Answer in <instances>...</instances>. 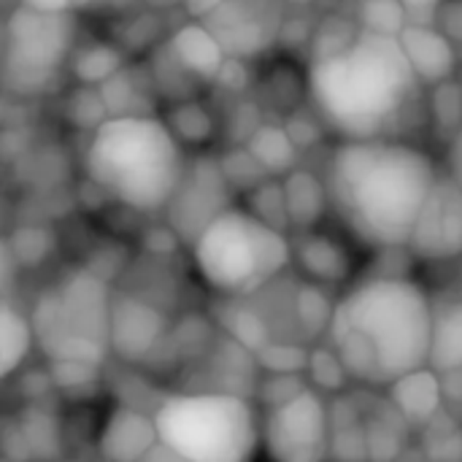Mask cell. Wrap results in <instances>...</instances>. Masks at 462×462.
I'll return each instance as SVG.
<instances>
[{
    "instance_id": "cell-11",
    "label": "cell",
    "mask_w": 462,
    "mask_h": 462,
    "mask_svg": "<svg viewBox=\"0 0 462 462\" xmlns=\"http://www.w3.org/2000/svg\"><path fill=\"white\" fill-rule=\"evenodd\" d=\"M287 0H222L203 24L225 46L227 57H254L282 32Z\"/></svg>"
},
{
    "instance_id": "cell-5",
    "label": "cell",
    "mask_w": 462,
    "mask_h": 462,
    "mask_svg": "<svg viewBox=\"0 0 462 462\" xmlns=\"http://www.w3.org/2000/svg\"><path fill=\"white\" fill-rule=\"evenodd\" d=\"M160 444L187 462H252L263 420L249 398L222 390L179 393L154 409Z\"/></svg>"
},
{
    "instance_id": "cell-33",
    "label": "cell",
    "mask_w": 462,
    "mask_h": 462,
    "mask_svg": "<svg viewBox=\"0 0 462 462\" xmlns=\"http://www.w3.org/2000/svg\"><path fill=\"white\" fill-rule=\"evenodd\" d=\"M449 176L462 189V127L452 135V143H449Z\"/></svg>"
},
{
    "instance_id": "cell-2",
    "label": "cell",
    "mask_w": 462,
    "mask_h": 462,
    "mask_svg": "<svg viewBox=\"0 0 462 462\" xmlns=\"http://www.w3.org/2000/svg\"><path fill=\"white\" fill-rule=\"evenodd\" d=\"M439 181L433 160L403 141H344L328 171L338 219L365 246L409 249L417 219Z\"/></svg>"
},
{
    "instance_id": "cell-26",
    "label": "cell",
    "mask_w": 462,
    "mask_h": 462,
    "mask_svg": "<svg viewBox=\"0 0 462 462\" xmlns=\"http://www.w3.org/2000/svg\"><path fill=\"white\" fill-rule=\"evenodd\" d=\"M122 70V57L111 46H89L76 60V76L84 84H106Z\"/></svg>"
},
{
    "instance_id": "cell-17",
    "label": "cell",
    "mask_w": 462,
    "mask_h": 462,
    "mask_svg": "<svg viewBox=\"0 0 462 462\" xmlns=\"http://www.w3.org/2000/svg\"><path fill=\"white\" fill-rule=\"evenodd\" d=\"M430 368L436 374H449L462 368V284L433 295Z\"/></svg>"
},
{
    "instance_id": "cell-27",
    "label": "cell",
    "mask_w": 462,
    "mask_h": 462,
    "mask_svg": "<svg viewBox=\"0 0 462 462\" xmlns=\"http://www.w3.org/2000/svg\"><path fill=\"white\" fill-rule=\"evenodd\" d=\"M254 357L260 368H265V374H306V365H309V352L290 341L284 344L273 341L265 349H260Z\"/></svg>"
},
{
    "instance_id": "cell-25",
    "label": "cell",
    "mask_w": 462,
    "mask_h": 462,
    "mask_svg": "<svg viewBox=\"0 0 462 462\" xmlns=\"http://www.w3.org/2000/svg\"><path fill=\"white\" fill-rule=\"evenodd\" d=\"M306 374L314 384V390L319 393H341L349 384V374L344 368V363L338 360V355L330 349V344L322 349H311L309 352V365Z\"/></svg>"
},
{
    "instance_id": "cell-19",
    "label": "cell",
    "mask_w": 462,
    "mask_h": 462,
    "mask_svg": "<svg viewBox=\"0 0 462 462\" xmlns=\"http://www.w3.org/2000/svg\"><path fill=\"white\" fill-rule=\"evenodd\" d=\"M284 203H287V219L292 227H311L325 214L330 195L328 184H322L309 171H292L284 181Z\"/></svg>"
},
{
    "instance_id": "cell-29",
    "label": "cell",
    "mask_w": 462,
    "mask_h": 462,
    "mask_svg": "<svg viewBox=\"0 0 462 462\" xmlns=\"http://www.w3.org/2000/svg\"><path fill=\"white\" fill-rule=\"evenodd\" d=\"M439 376H441V387H444V411L462 425V368L449 371V374H439Z\"/></svg>"
},
{
    "instance_id": "cell-16",
    "label": "cell",
    "mask_w": 462,
    "mask_h": 462,
    "mask_svg": "<svg viewBox=\"0 0 462 462\" xmlns=\"http://www.w3.org/2000/svg\"><path fill=\"white\" fill-rule=\"evenodd\" d=\"M171 57L181 70H187L189 76L203 79V81H219V76L227 65L225 46L217 41V35L203 22L181 24L173 32Z\"/></svg>"
},
{
    "instance_id": "cell-23",
    "label": "cell",
    "mask_w": 462,
    "mask_h": 462,
    "mask_svg": "<svg viewBox=\"0 0 462 462\" xmlns=\"http://www.w3.org/2000/svg\"><path fill=\"white\" fill-rule=\"evenodd\" d=\"M295 143L292 138L276 127V125H265L257 127L249 138V157L257 162V168L268 171V173H284L295 165Z\"/></svg>"
},
{
    "instance_id": "cell-20",
    "label": "cell",
    "mask_w": 462,
    "mask_h": 462,
    "mask_svg": "<svg viewBox=\"0 0 462 462\" xmlns=\"http://www.w3.org/2000/svg\"><path fill=\"white\" fill-rule=\"evenodd\" d=\"M292 260H298L300 271H306L314 282L325 284H338L349 273V254L338 241L328 236L300 238L298 249H292Z\"/></svg>"
},
{
    "instance_id": "cell-37",
    "label": "cell",
    "mask_w": 462,
    "mask_h": 462,
    "mask_svg": "<svg viewBox=\"0 0 462 462\" xmlns=\"http://www.w3.org/2000/svg\"><path fill=\"white\" fill-rule=\"evenodd\" d=\"M287 3H311V0H287Z\"/></svg>"
},
{
    "instance_id": "cell-8",
    "label": "cell",
    "mask_w": 462,
    "mask_h": 462,
    "mask_svg": "<svg viewBox=\"0 0 462 462\" xmlns=\"http://www.w3.org/2000/svg\"><path fill=\"white\" fill-rule=\"evenodd\" d=\"M3 76L5 87L19 95L43 92L65 65L76 22L70 14H41L16 5L3 27Z\"/></svg>"
},
{
    "instance_id": "cell-35",
    "label": "cell",
    "mask_w": 462,
    "mask_h": 462,
    "mask_svg": "<svg viewBox=\"0 0 462 462\" xmlns=\"http://www.w3.org/2000/svg\"><path fill=\"white\" fill-rule=\"evenodd\" d=\"M141 462H187V460H181L179 455H173L168 447H162V444H160L157 449H152V452H149V455H146Z\"/></svg>"
},
{
    "instance_id": "cell-34",
    "label": "cell",
    "mask_w": 462,
    "mask_h": 462,
    "mask_svg": "<svg viewBox=\"0 0 462 462\" xmlns=\"http://www.w3.org/2000/svg\"><path fill=\"white\" fill-rule=\"evenodd\" d=\"M181 3H184L187 14H189L195 22H203L208 14H214V11H217V5H219L222 0H181Z\"/></svg>"
},
{
    "instance_id": "cell-24",
    "label": "cell",
    "mask_w": 462,
    "mask_h": 462,
    "mask_svg": "<svg viewBox=\"0 0 462 462\" xmlns=\"http://www.w3.org/2000/svg\"><path fill=\"white\" fill-rule=\"evenodd\" d=\"M360 30L398 38L411 22L401 0H357Z\"/></svg>"
},
{
    "instance_id": "cell-36",
    "label": "cell",
    "mask_w": 462,
    "mask_h": 462,
    "mask_svg": "<svg viewBox=\"0 0 462 462\" xmlns=\"http://www.w3.org/2000/svg\"><path fill=\"white\" fill-rule=\"evenodd\" d=\"M97 3H103V0H76V8H92Z\"/></svg>"
},
{
    "instance_id": "cell-6",
    "label": "cell",
    "mask_w": 462,
    "mask_h": 462,
    "mask_svg": "<svg viewBox=\"0 0 462 462\" xmlns=\"http://www.w3.org/2000/svg\"><path fill=\"white\" fill-rule=\"evenodd\" d=\"M200 279L227 298H254L282 279L292 263L287 236L246 208H230L195 241Z\"/></svg>"
},
{
    "instance_id": "cell-13",
    "label": "cell",
    "mask_w": 462,
    "mask_h": 462,
    "mask_svg": "<svg viewBox=\"0 0 462 462\" xmlns=\"http://www.w3.org/2000/svg\"><path fill=\"white\" fill-rule=\"evenodd\" d=\"M168 336V319L152 303L122 295L114 298L111 309V355L122 363H143L149 360Z\"/></svg>"
},
{
    "instance_id": "cell-22",
    "label": "cell",
    "mask_w": 462,
    "mask_h": 462,
    "mask_svg": "<svg viewBox=\"0 0 462 462\" xmlns=\"http://www.w3.org/2000/svg\"><path fill=\"white\" fill-rule=\"evenodd\" d=\"M35 346L30 317L22 314L11 300H0V374L8 379Z\"/></svg>"
},
{
    "instance_id": "cell-7",
    "label": "cell",
    "mask_w": 462,
    "mask_h": 462,
    "mask_svg": "<svg viewBox=\"0 0 462 462\" xmlns=\"http://www.w3.org/2000/svg\"><path fill=\"white\" fill-rule=\"evenodd\" d=\"M108 284L92 271H73L41 292L30 311L35 346L49 365L100 368L111 355Z\"/></svg>"
},
{
    "instance_id": "cell-21",
    "label": "cell",
    "mask_w": 462,
    "mask_h": 462,
    "mask_svg": "<svg viewBox=\"0 0 462 462\" xmlns=\"http://www.w3.org/2000/svg\"><path fill=\"white\" fill-rule=\"evenodd\" d=\"M411 425L401 417V411L390 403H379L376 409L365 411V441H368V460L390 462L403 449L406 430Z\"/></svg>"
},
{
    "instance_id": "cell-28",
    "label": "cell",
    "mask_w": 462,
    "mask_h": 462,
    "mask_svg": "<svg viewBox=\"0 0 462 462\" xmlns=\"http://www.w3.org/2000/svg\"><path fill=\"white\" fill-rule=\"evenodd\" d=\"M171 130L176 133L179 141H203L211 133L208 116L200 108L195 111V103H189V106H184V108L176 111V116L171 122Z\"/></svg>"
},
{
    "instance_id": "cell-4",
    "label": "cell",
    "mask_w": 462,
    "mask_h": 462,
    "mask_svg": "<svg viewBox=\"0 0 462 462\" xmlns=\"http://www.w3.org/2000/svg\"><path fill=\"white\" fill-rule=\"evenodd\" d=\"M87 176L111 200L130 211H165L187 162L168 122L149 114L103 119L87 146Z\"/></svg>"
},
{
    "instance_id": "cell-15",
    "label": "cell",
    "mask_w": 462,
    "mask_h": 462,
    "mask_svg": "<svg viewBox=\"0 0 462 462\" xmlns=\"http://www.w3.org/2000/svg\"><path fill=\"white\" fill-rule=\"evenodd\" d=\"M401 49L414 70V76L425 84H447L457 68L455 41L433 24H409L401 35Z\"/></svg>"
},
{
    "instance_id": "cell-9",
    "label": "cell",
    "mask_w": 462,
    "mask_h": 462,
    "mask_svg": "<svg viewBox=\"0 0 462 462\" xmlns=\"http://www.w3.org/2000/svg\"><path fill=\"white\" fill-rule=\"evenodd\" d=\"M263 452L271 462H328L333 455L330 403L306 387L287 403L265 411Z\"/></svg>"
},
{
    "instance_id": "cell-1",
    "label": "cell",
    "mask_w": 462,
    "mask_h": 462,
    "mask_svg": "<svg viewBox=\"0 0 462 462\" xmlns=\"http://www.w3.org/2000/svg\"><path fill=\"white\" fill-rule=\"evenodd\" d=\"M328 344L352 382L390 390L430 368L433 295L401 273L371 276L336 303Z\"/></svg>"
},
{
    "instance_id": "cell-31",
    "label": "cell",
    "mask_w": 462,
    "mask_h": 462,
    "mask_svg": "<svg viewBox=\"0 0 462 462\" xmlns=\"http://www.w3.org/2000/svg\"><path fill=\"white\" fill-rule=\"evenodd\" d=\"M441 19V30L457 43L462 41V0H447L444 8L439 11Z\"/></svg>"
},
{
    "instance_id": "cell-10",
    "label": "cell",
    "mask_w": 462,
    "mask_h": 462,
    "mask_svg": "<svg viewBox=\"0 0 462 462\" xmlns=\"http://www.w3.org/2000/svg\"><path fill=\"white\" fill-rule=\"evenodd\" d=\"M230 208V181L225 171L214 160L200 157L198 162L187 165L184 179L165 211L171 230L184 244L195 246L206 227Z\"/></svg>"
},
{
    "instance_id": "cell-32",
    "label": "cell",
    "mask_w": 462,
    "mask_h": 462,
    "mask_svg": "<svg viewBox=\"0 0 462 462\" xmlns=\"http://www.w3.org/2000/svg\"><path fill=\"white\" fill-rule=\"evenodd\" d=\"M19 5L41 14H70L76 8V0H19Z\"/></svg>"
},
{
    "instance_id": "cell-30",
    "label": "cell",
    "mask_w": 462,
    "mask_h": 462,
    "mask_svg": "<svg viewBox=\"0 0 462 462\" xmlns=\"http://www.w3.org/2000/svg\"><path fill=\"white\" fill-rule=\"evenodd\" d=\"M401 3L411 24H433V16H439L447 0H401Z\"/></svg>"
},
{
    "instance_id": "cell-3",
    "label": "cell",
    "mask_w": 462,
    "mask_h": 462,
    "mask_svg": "<svg viewBox=\"0 0 462 462\" xmlns=\"http://www.w3.org/2000/svg\"><path fill=\"white\" fill-rule=\"evenodd\" d=\"M420 79L401 41L360 30L349 46L311 62L309 87L322 119L346 141L387 138Z\"/></svg>"
},
{
    "instance_id": "cell-14",
    "label": "cell",
    "mask_w": 462,
    "mask_h": 462,
    "mask_svg": "<svg viewBox=\"0 0 462 462\" xmlns=\"http://www.w3.org/2000/svg\"><path fill=\"white\" fill-rule=\"evenodd\" d=\"M157 447L160 433L154 414H146L135 406L114 409L97 439V452L103 462H141Z\"/></svg>"
},
{
    "instance_id": "cell-18",
    "label": "cell",
    "mask_w": 462,
    "mask_h": 462,
    "mask_svg": "<svg viewBox=\"0 0 462 462\" xmlns=\"http://www.w3.org/2000/svg\"><path fill=\"white\" fill-rule=\"evenodd\" d=\"M390 403L411 428H428L444 414V387L433 368L414 371L390 387Z\"/></svg>"
},
{
    "instance_id": "cell-12",
    "label": "cell",
    "mask_w": 462,
    "mask_h": 462,
    "mask_svg": "<svg viewBox=\"0 0 462 462\" xmlns=\"http://www.w3.org/2000/svg\"><path fill=\"white\" fill-rule=\"evenodd\" d=\"M409 252L425 263L462 257V189L452 176H439L411 233Z\"/></svg>"
}]
</instances>
